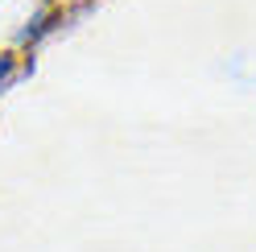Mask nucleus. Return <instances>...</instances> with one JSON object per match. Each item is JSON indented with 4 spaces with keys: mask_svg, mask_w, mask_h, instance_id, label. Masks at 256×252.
Wrapping results in <instances>:
<instances>
[{
    "mask_svg": "<svg viewBox=\"0 0 256 252\" xmlns=\"http://www.w3.org/2000/svg\"><path fill=\"white\" fill-rule=\"evenodd\" d=\"M17 70H21V54L17 50H0V96L8 91V83L17 78Z\"/></svg>",
    "mask_w": 256,
    "mask_h": 252,
    "instance_id": "nucleus-2",
    "label": "nucleus"
},
{
    "mask_svg": "<svg viewBox=\"0 0 256 252\" xmlns=\"http://www.w3.org/2000/svg\"><path fill=\"white\" fill-rule=\"evenodd\" d=\"M58 25H62V8L46 0V4H38V8L25 17V25L17 29V42H12V50H17V54H25V50H38V46H42L46 38H50Z\"/></svg>",
    "mask_w": 256,
    "mask_h": 252,
    "instance_id": "nucleus-1",
    "label": "nucleus"
},
{
    "mask_svg": "<svg viewBox=\"0 0 256 252\" xmlns=\"http://www.w3.org/2000/svg\"><path fill=\"white\" fill-rule=\"evenodd\" d=\"M50 4H58V8H62V4H83V0H50Z\"/></svg>",
    "mask_w": 256,
    "mask_h": 252,
    "instance_id": "nucleus-3",
    "label": "nucleus"
}]
</instances>
